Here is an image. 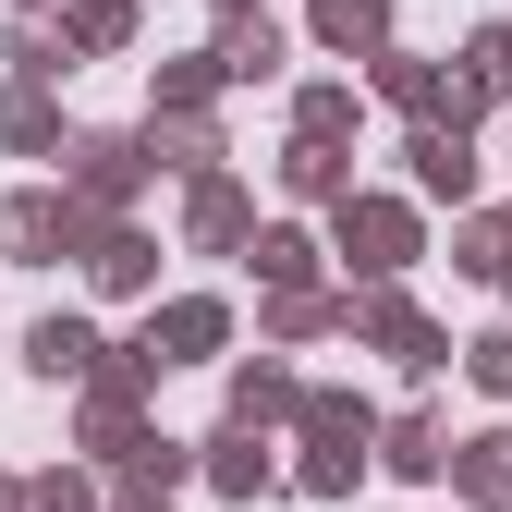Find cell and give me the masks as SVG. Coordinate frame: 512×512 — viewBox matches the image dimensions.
Returning a JSON list of instances; mask_svg holds the SVG:
<instances>
[{"mask_svg": "<svg viewBox=\"0 0 512 512\" xmlns=\"http://www.w3.org/2000/svg\"><path fill=\"white\" fill-rule=\"evenodd\" d=\"M293 427H305V488H330V500H342V488L366 476L378 415H366V403H342V391H305V403H293Z\"/></svg>", "mask_w": 512, "mask_h": 512, "instance_id": "obj_1", "label": "cell"}, {"mask_svg": "<svg viewBox=\"0 0 512 512\" xmlns=\"http://www.w3.org/2000/svg\"><path fill=\"white\" fill-rule=\"evenodd\" d=\"M220 342H232V305H220V293H183V305H159V317H147V342L122 354V366L159 378V366H196V354H220Z\"/></svg>", "mask_w": 512, "mask_h": 512, "instance_id": "obj_2", "label": "cell"}, {"mask_svg": "<svg viewBox=\"0 0 512 512\" xmlns=\"http://www.w3.org/2000/svg\"><path fill=\"white\" fill-rule=\"evenodd\" d=\"M342 256L366 281H403L415 269V208H391V196H342Z\"/></svg>", "mask_w": 512, "mask_h": 512, "instance_id": "obj_3", "label": "cell"}, {"mask_svg": "<svg viewBox=\"0 0 512 512\" xmlns=\"http://www.w3.org/2000/svg\"><path fill=\"white\" fill-rule=\"evenodd\" d=\"M135 183H147V135H86L61 196H74V220H98V208H122V196H135Z\"/></svg>", "mask_w": 512, "mask_h": 512, "instance_id": "obj_4", "label": "cell"}, {"mask_svg": "<svg viewBox=\"0 0 512 512\" xmlns=\"http://www.w3.org/2000/svg\"><path fill=\"white\" fill-rule=\"evenodd\" d=\"M342 330H354V342H378L391 366H415V378H427V366H452V342H439V330H427V317H415L403 293H366V305L342 317Z\"/></svg>", "mask_w": 512, "mask_h": 512, "instance_id": "obj_5", "label": "cell"}, {"mask_svg": "<svg viewBox=\"0 0 512 512\" xmlns=\"http://www.w3.org/2000/svg\"><path fill=\"white\" fill-rule=\"evenodd\" d=\"M86 232H98V220H74V196H49V183L0 208V256H49V244H86Z\"/></svg>", "mask_w": 512, "mask_h": 512, "instance_id": "obj_6", "label": "cell"}, {"mask_svg": "<svg viewBox=\"0 0 512 512\" xmlns=\"http://www.w3.org/2000/svg\"><path fill=\"white\" fill-rule=\"evenodd\" d=\"M403 159H415V196H452V208L476 196V147H464V122H415Z\"/></svg>", "mask_w": 512, "mask_h": 512, "instance_id": "obj_7", "label": "cell"}, {"mask_svg": "<svg viewBox=\"0 0 512 512\" xmlns=\"http://www.w3.org/2000/svg\"><path fill=\"white\" fill-rule=\"evenodd\" d=\"M378 86H391V110H415V122H464V110H476L439 61H403V49H378Z\"/></svg>", "mask_w": 512, "mask_h": 512, "instance_id": "obj_8", "label": "cell"}, {"mask_svg": "<svg viewBox=\"0 0 512 512\" xmlns=\"http://www.w3.org/2000/svg\"><path fill=\"white\" fill-rule=\"evenodd\" d=\"M86 269H98V293H147V281H159V244L122 232V220H98V232H86Z\"/></svg>", "mask_w": 512, "mask_h": 512, "instance_id": "obj_9", "label": "cell"}, {"mask_svg": "<svg viewBox=\"0 0 512 512\" xmlns=\"http://www.w3.org/2000/svg\"><path fill=\"white\" fill-rule=\"evenodd\" d=\"M25 366L37 378H98V330H86V317H37V330H25Z\"/></svg>", "mask_w": 512, "mask_h": 512, "instance_id": "obj_10", "label": "cell"}, {"mask_svg": "<svg viewBox=\"0 0 512 512\" xmlns=\"http://www.w3.org/2000/svg\"><path fill=\"white\" fill-rule=\"evenodd\" d=\"M183 232H196L208 256H220V244H244V183H232V171H196V196H183Z\"/></svg>", "mask_w": 512, "mask_h": 512, "instance_id": "obj_11", "label": "cell"}, {"mask_svg": "<svg viewBox=\"0 0 512 512\" xmlns=\"http://www.w3.org/2000/svg\"><path fill=\"white\" fill-rule=\"evenodd\" d=\"M208 476H220L232 500H256V488H281V464H269V439H256V427H220V439H208Z\"/></svg>", "mask_w": 512, "mask_h": 512, "instance_id": "obj_12", "label": "cell"}, {"mask_svg": "<svg viewBox=\"0 0 512 512\" xmlns=\"http://www.w3.org/2000/svg\"><path fill=\"white\" fill-rule=\"evenodd\" d=\"M439 476H464V500H488V512H512V439H500V427H488V439H464V452L439 464Z\"/></svg>", "mask_w": 512, "mask_h": 512, "instance_id": "obj_13", "label": "cell"}, {"mask_svg": "<svg viewBox=\"0 0 512 512\" xmlns=\"http://www.w3.org/2000/svg\"><path fill=\"white\" fill-rule=\"evenodd\" d=\"M208 74H232V86H269V74H281V25H269V13H256V25H232V37L208 49Z\"/></svg>", "mask_w": 512, "mask_h": 512, "instance_id": "obj_14", "label": "cell"}, {"mask_svg": "<svg viewBox=\"0 0 512 512\" xmlns=\"http://www.w3.org/2000/svg\"><path fill=\"white\" fill-rule=\"evenodd\" d=\"M183 476H196V452H183V439H135V452H122V488L159 500V512H171V488H183Z\"/></svg>", "mask_w": 512, "mask_h": 512, "instance_id": "obj_15", "label": "cell"}, {"mask_svg": "<svg viewBox=\"0 0 512 512\" xmlns=\"http://www.w3.org/2000/svg\"><path fill=\"white\" fill-rule=\"evenodd\" d=\"M305 391H293V366H269V354H256V366H232V427H256V415H293Z\"/></svg>", "mask_w": 512, "mask_h": 512, "instance_id": "obj_16", "label": "cell"}, {"mask_svg": "<svg viewBox=\"0 0 512 512\" xmlns=\"http://www.w3.org/2000/svg\"><path fill=\"white\" fill-rule=\"evenodd\" d=\"M464 98H512V25H476L464 37V74H452Z\"/></svg>", "mask_w": 512, "mask_h": 512, "instance_id": "obj_17", "label": "cell"}, {"mask_svg": "<svg viewBox=\"0 0 512 512\" xmlns=\"http://www.w3.org/2000/svg\"><path fill=\"white\" fill-rule=\"evenodd\" d=\"M86 439H98V452H135V366L86 391Z\"/></svg>", "mask_w": 512, "mask_h": 512, "instance_id": "obj_18", "label": "cell"}, {"mask_svg": "<svg viewBox=\"0 0 512 512\" xmlns=\"http://www.w3.org/2000/svg\"><path fill=\"white\" fill-rule=\"evenodd\" d=\"M342 317H354V293L330 305V293H281L269 305V342H317V330H342Z\"/></svg>", "mask_w": 512, "mask_h": 512, "instance_id": "obj_19", "label": "cell"}, {"mask_svg": "<svg viewBox=\"0 0 512 512\" xmlns=\"http://www.w3.org/2000/svg\"><path fill=\"white\" fill-rule=\"evenodd\" d=\"M439 464H452V427H439V415H403L391 427V476H439Z\"/></svg>", "mask_w": 512, "mask_h": 512, "instance_id": "obj_20", "label": "cell"}, {"mask_svg": "<svg viewBox=\"0 0 512 512\" xmlns=\"http://www.w3.org/2000/svg\"><path fill=\"white\" fill-rule=\"evenodd\" d=\"M378 25H391V0H317V37L330 49H378Z\"/></svg>", "mask_w": 512, "mask_h": 512, "instance_id": "obj_21", "label": "cell"}, {"mask_svg": "<svg viewBox=\"0 0 512 512\" xmlns=\"http://www.w3.org/2000/svg\"><path fill=\"white\" fill-rule=\"evenodd\" d=\"M342 122H354L342 86H305V98H293V147H342Z\"/></svg>", "mask_w": 512, "mask_h": 512, "instance_id": "obj_22", "label": "cell"}, {"mask_svg": "<svg viewBox=\"0 0 512 512\" xmlns=\"http://www.w3.org/2000/svg\"><path fill=\"white\" fill-rule=\"evenodd\" d=\"M49 135H61V122H49V98H37V86H13V98H0V147H25V159H37Z\"/></svg>", "mask_w": 512, "mask_h": 512, "instance_id": "obj_23", "label": "cell"}, {"mask_svg": "<svg viewBox=\"0 0 512 512\" xmlns=\"http://www.w3.org/2000/svg\"><path fill=\"white\" fill-rule=\"evenodd\" d=\"M122 25H135V0H74V25H61V49H110Z\"/></svg>", "mask_w": 512, "mask_h": 512, "instance_id": "obj_24", "label": "cell"}, {"mask_svg": "<svg viewBox=\"0 0 512 512\" xmlns=\"http://www.w3.org/2000/svg\"><path fill=\"white\" fill-rule=\"evenodd\" d=\"M452 269H464V281H500V269H512V256H500V220H464V232H452Z\"/></svg>", "mask_w": 512, "mask_h": 512, "instance_id": "obj_25", "label": "cell"}, {"mask_svg": "<svg viewBox=\"0 0 512 512\" xmlns=\"http://www.w3.org/2000/svg\"><path fill=\"white\" fill-rule=\"evenodd\" d=\"M281 183H293V196H354V183H342V159H330V147H293V159H281Z\"/></svg>", "mask_w": 512, "mask_h": 512, "instance_id": "obj_26", "label": "cell"}, {"mask_svg": "<svg viewBox=\"0 0 512 512\" xmlns=\"http://www.w3.org/2000/svg\"><path fill=\"white\" fill-rule=\"evenodd\" d=\"M256 269H269L281 293H305V269H317V244H305V232H269V244H256Z\"/></svg>", "mask_w": 512, "mask_h": 512, "instance_id": "obj_27", "label": "cell"}, {"mask_svg": "<svg viewBox=\"0 0 512 512\" xmlns=\"http://www.w3.org/2000/svg\"><path fill=\"white\" fill-rule=\"evenodd\" d=\"M464 378H476V391H512V330H476L464 342Z\"/></svg>", "mask_w": 512, "mask_h": 512, "instance_id": "obj_28", "label": "cell"}, {"mask_svg": "<svg viewBox=\"0 0 512 512\" xmlns=\"http://www.w3.org/2000/svg\"><path fill=\"white\" fill-rule=\"evenodd\" d=\"M25 512H98V500H86V476H37V488H25Z\"/></svg>", "mask_w": 512, "mask_h": 512, "instance_id": "obj_29", "label": "cell"}, {"mask_svg": "<svg viewBox=\"0 0 512 512\" xmlns=\"http://www.w3.org/2000/svg\"><path fill=\"white\" fill-rule=\"evenodd\" d=\"M122 512H159V500H122Z\"/></svg>", "mask_w": 512, "mask_h": 512, "instance_id": "obj_30", "label": "cell"}, {"mask_svg": "<svg viewBox=\"0 0 512 512\" xmlns=\"http://www.w3.org/2000/svg\"><path fill=\"white\" fill-rule=\"evenodd\" d=\"M500 281H512V269H500Z\"/></svg>", "mask_w": 512, "mask_h": 512, "instance_id": "obj_31", "label": "cell"}]
</instances>
